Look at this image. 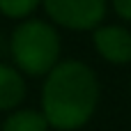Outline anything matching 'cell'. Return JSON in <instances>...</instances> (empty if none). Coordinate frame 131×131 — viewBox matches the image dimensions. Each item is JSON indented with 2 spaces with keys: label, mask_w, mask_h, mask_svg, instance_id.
<instances>
[{
  "label": "cell",
  "mask_w": 131,
  "mask_h": 131,
  "mask_svg": "<svg viewBox=\"0 0 131 131\" xmlns=\"http://www.w3.org/2000/svg\"><path fill=\"white\" fill-rule=\"evenodd\" d=\"M99 78L81 60H60L41 88V113L51 129L76 131L85 127L99 106Z\"/></svg>",
  "instance_id": "6da1fadb"
},
{
  "label": "cell",
  "mask_w": 131,
  "mask_h": 131,
  "mask_svg": "<svg viewBox=\"0 0 131 131\" xmlns=\"http://www.w3.org/2000/svg\"><path fill=\"white\" fill-rule=\"evenodd\" d=\"M62 41L53 23L41 18L21 21L9 37V55L14 67L30 78H44L60 62Z\"/></svg>",
  "instance_id": "7a4b0ae2"
},
{
  "label": "cell",
  "mask_w": 131,
  "mask_h": 131,
  "mask_svg": "<svg viewBox=\"0 0 131 131\" xmlns=\"http://www.w3.org/2000/svg\"><path fill=\"white\" fill-rule=\"evenodd\" d=\"M53 25L67 30H97L108 12V0H41Z\"/></svg>",
  "instance_id": "3957f363"
},
{
  "label": "cell",
  "mask_w": 131,
  "mask_h": 131,
  "mask_svg": "<svg viewBox=\"0 0 131 131\" xmlns=\"http://www.w3.org/2000/svg\"><path fill=\"white\" fill-rule=\"evenodd\" d=\"M92 44L97 53L111 64H129L131 62V30L124 25L101 23L92 30Z\"/></svg>",
  "instance_id": "277c9868"
},
{
  "label": "cell",
  "mask_w": 131,
  "mask_h": 131,
  "mask_svg": "<svg viewBox=\"0 0 131 131\" xmlns=\"http://www.w3.org/2000/svg\"><path fill=\"white\" fill-rule=\"evenodd\" d=\"M25 99V78L14 64L0 62V111H16Z\"/></svg>",
  "instance_id": "5b68a950"
},
{
  "label": "cell",
  "mask_w": 131,
  "mask_h": 131,
  "mask_svg": "<svg viewBox=\"0 0 131 131\" xmlns=\"http://www.w3.org/2000/svg\"><path fill=\"white\" fill-rule=\"evenodd\" d=\"M48 122H46V117H44V113L41 111H35V108H16V111H12L7 117H5V122H2V127L0 131H48Z\"/></svg>",
  "instance_id": "8992f818"
},
{
  "label": "cell",
  "mask_w": 131,
  "mask_h": 131,
  "mask_svg": "<svg viewBox=\"0 0 131 131\" xmlns=\"http://www.w3.org/2000/svg\"><path fill=\"white\" fill-rule=\"evenodd\" d=\"M39 5L41 0H0V14L14 21H25Z\"/></svg>",
  "instance_id": "52a82bcc"
},
{
  "label": "cell",
  "mask_w": 131,
  "mask_h": 131,
  "mask_svg": "<svg viewBox=\"0 0 131 131\" xmlns=\"http://www.w3.org/2000/svg\"><path fill=\"white\" fill-rule=\"evenodd\" d=\"M111 5H113L115 14H117L122 21L131 23V0H111Z\"/></svg>",
  "instance_id": "ba28073f"
}]
</instances>
